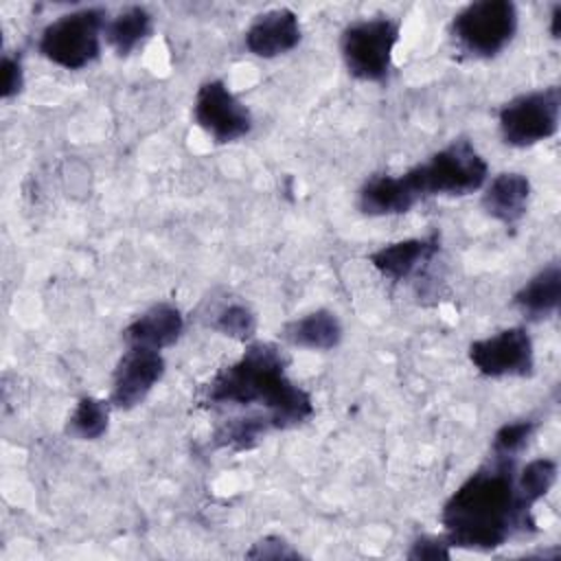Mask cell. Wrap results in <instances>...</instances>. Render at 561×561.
Returning a JSON list of instances; mask_svg holds the SVG:
<instances>
[{"instance_id": "6da1fadb", "label": "cell", "mask_w": 561, "mask_h": 561, "mask_svg": "<svg viewBox=\"0 0 561 561\" xmlns=\"http://www.w3.org/2000/svg\"><path fill=\"white\" fill-rule=\"evenodd\" d=\"M445 539L462 550L489 552L517 530L535 526L515 484V460L495 458L473 471L445 502L440 513Z\"/></svg>"}, {"instance_id": "7a4b0ae2", "label": "cell", "mask_w": 561, "mask_h": 561, "mask_svg": "<svg viewBox=\"0 0 561 561\" xmlns=\"http://www.w3.org/2000/svg\"><path fill=\"white\" fill-rule=\"evenodd\" d=\"M285 353L270 342H250L245 353L224 366L206 386V405H259L272 430H289L313 416V401L287 373Z\"/></svg>"}, {"instance_id": "3957f363", "label": "cell", "mask_w": 561, "mask_h": 561, "mask_svg": "<svg viewBox=\"0 0 561 561\" xmlns=\"http://www.w3.org/2000/svg\"><path fill=\"white\" fill-rule=\"evenodd\" d=\"M403 178L419 202L432 195L462 197L486 184L489 164L467 138H458L408 169Z\"/></svg>"}, {"instance_id": "277c9868", "label": "cell", "mask_w": 561, "mask_h": 561, "mask_svg": "<svg viewBox=\"0 0 561 561\" xmlns=\"http://www.w3.org/2000/svg\"><path fill=\"white\" fill-rule=\"evenodd\" d=\"M107 13L85 7L53 20L39 37V53L59 68L81 70L101 55Z\"/></svg>"}, {"instance_id": "5b68a950", "label": "cell", "mask_w": 561, "mask_h": 561, "mask_svg": "<svg viewBox=\"0 0 561 561\" xmlns=\"http://www.w3.org/2000/svg\"><path fill=\"white\" fill-rule=\"evenodd\" d=\"M517 22V7L511 0H478L454 15L449 31L460 50L489 59L511 44Z\"/></svg>"}, {"instance_id": "8992f818", "label": "cell", "mask_w": 561, "mask_h": 561, "mask_svg": "<svg viewBox=\"0 0 561 561\" xmlns=\"http://www.w3.org/2000/svg\"><path fill=\"white\" fill-rule=\"evenodd\" d=\"M397 42L399 24L390 18H366L348 24L340 37L346 70L359 81H383Z\"/></svg>"}, {"instance_id": "52a82bcc", "label": "cell", "mask_w": 561, "mask_h": 561, "mask_svg": "<svg viewBox=\"0 0 561 561\" xmlns=\"http://www.w3.org/2000/svg\"><path fill=\"white\" fill-rule=\"evenodd\" d=\"M561 90L548 85L519 94L504 103L497 112L500 134L511 147H533L552 138L559 129Z\"/></svg>"}, {"instance_id": "ba28073f", "label": "cell", "mask_w": 561, "mask_h": 561, "mask_svg": "<svg viewBox=\"0 0 561 561\" xmlns=\"http://www.w3.org/2000/svg\"><path fill=\"white\" fill-rule=\"evenodd\" d=\"M469 362L484 377H528L535 368V348L524 327H508L469 344Z\"/></svg>"}, {"instance_id": "9c48e42d", "label": "cell", "mask_w": 561, "mask_h": 561, "mask_svg": "<svg viewBox=\"0 0 561 561\" xmlns=\"http://www.w3.org/2000/svg\"><path fill=\"white\" fill-rule=\"evenodd\" d=\"M193 116L217 145L237 142L252 129L250 110L221 79H210L199 85L193 103Z\"/></svg>"}, {"instance_id": "30bf717a", "label": "cell", "mask_w": 561, "mask_h": 561, "mask_svg": "<svg viewBox=\"0 0 561 561\" xmlns=\"http://www.w3.org/2000/svg\"><path fill=\"white\" fill-rule=\"evenodd\" d=\"M162 375L164 359L160 351L127 346L112 373L110 403L118 410H131L140 405L153 386L162 379Z\"/></svg>"}, {"instance_id": "8fae6325", "label": "cell", "mask_w": 561, "mask_h": 561, "mask_svg": "<svg viewBox=\"0 0 561 561\" xmlns=\"http://www.w3.org/2000/svg\"><path fill=\"white\" fill-rule=\"evenodd\" d=\"M302 37L298 15L291 9H270L252 20L245 31V48L254 57L274 59L298 46Z\"/></svg>"}, {"instance_id": "7c38bea8", "label": "cell", "mask_w": 561, "mask_h": 561, "mask_svg": "<svg viewBox=\"0 0 561 561\" xmlns=\"http://www.w3.org/2000/svg\"><path fill=\"white\" fill-rule=\"evenodd\" d=\"M184 331V316L175 305L158 302L134 318L125 331L127 346H142L151 351H162L180 340Z\"/></svg>"}, {"instance_id": "4fadbf2b", "label": "cell", "mask_w": 561, "mask_h": 561, "mask_svg": "<svg viewBox=\"0 0 561 561\" xmlns=\"http://www.w3.org/2000/svg\"><path fill=\"white\" fill-rule=\"evenodd\" d=\"M438 252V237H414L388 243L370 254V265L390 280H405Z\"/></svg>"}, {"instance_id": "5bb4252c", "label": "cell", "mask_w": 561, "mask_h": 561, "mask_svg": "<svg viewBox=\"0 0 561 561\" xmlns=\"http://www.w3.org/2000/svg\"><path fill=\"white\" fill-rule=\"evenodd\" d=\"M530 202V180L517 171H504L495 175L482 193V208L489 217L504 226L517 224Z\"/></svg>"}, {"instance_id": "9a60e30c", "label": "cell", "mask_w": 561, "mask_h": 561, "mask_svg": "<svg viewBox=\"0 0 561 561\" xmlns=\"http://www.w3.org/2000/svg\"><path fill=\"white\" fill-rule=\"evenodd\" d=\"M359 210L368 217H392L412 210L419 199L410 191L403 173L399 175H373L364 182L357 197Z\"/></svg>"}, {"instance_id": "2e32d148", "label": "cell", "mask_w": 561, "mask_h": 561, "mask_svg": "<svg viewBox=\"0 0 561 561\" xmlns=\"http://www.w3.org/2000/svg\"><path fill=\"white\" fill-rule=\"evenodd\" d=\"M342 322L329 309H316L283 327V337L291 346L309 351H333L342 342Z\"/></svg>"}, {"instance_id": "e0dca14e", "label": "cell", "mask_w": 561, "mask_h": 561, "mask_svg": "<svg viewBox=\"0 0 561 561\" xmlns=\"http://www.w3.org/2000/svg\"><path fill=\"white\" fill-rule=\"evenodd\" d=\"M561 300V267L550 263L537 272L513 298V305L530 320H546L557 313Z\"/></svg>"}, {"instance_id": "ac0fdd59", "label": "cell", "mask_w": 561, "mask_h": 561, "mask_svg": "<svg viewBox=\"0 0 561 561\" xmlns=\"http://www.w3.org/2000/svg\"><path fill=\"white\" fill-rule=\"evenodd\" d=\"M153 31V18L145 7H127L105 22L103 37L116 55L125 57L134 53Z\"/></svg>"}, {"instance_id": "d6986e66", "label": "cell", "mask_w": 561, "mask_h": 561, "mask_svg": "<svg viewBox=\"0 0 561 561\" xmlns=\"http://www.w3.org/2000/svg\"><path fill=\"white\" fill-rule=\"evenodd\" d=\"M110 405H112L110 401H103L96 397H81L66 421L68 436L77 440L101 438L110 425Z\"/></svg>"}, {"instance_id": "ffe728a7", "label": "cell", "mask_w": 561, "mask_h": 561, "mask_svg": "<svg viewBox=\"0 0 561 561\" xmlns=\"http://www.w3.org/2000/svg\"><path fill=\"white\" fill-rule=\"evenodd\" d=\"M557 482V462L552 458H535L515 473V484L522 502L533 508Z\"/></svg>"}, {"instance_id": "44dd1931", "label": "cell", "mask_w": 561, "mask_h": 561, "mask_svg": "<svg viewBox=\"0 0 561 561\" xmlns=\"http://www.w3.org/2000/svg\"><path fill=\"white\" fill-rule=\"evenodd\" d=\"M537 430V421L522 419L513 423H504L491 440V456L495 458H517V454L528 445Z\"/></svg>"}, {"instance_id": "7402d4cb", "label": "cell", "mask_w": 561, "mask_h": 561, "mask_svg": "<svg viewBox=\"0 0 561 561\" xmlns=\"http://www.w3.org/2000/svg\"><path fill=\"white\" fill-rule=\"evenodd\" d=\"M215 329L232 340L250 342L256 333V318L245 305H228L215 322Z\"/></svg>"}, {"instance_id": "603a6c76", "label": "cell", "mask_w": 561, "mask_h": 561, "mask_svg": "<svg viewBox=\"0 0 561 561\" xmlns=\"http://www.w3.org/2000/svg\"><path fill=\"white\" fill-rule=\"evenodd\" d=\"M449 541L445 537H430V535H423V537H416L408 550V559H430V561H436V559H449L451 557V550H449Z\"/></svg>"}, {"instance_id": "cb8c5ba5", "label": "cell", "mask_w": 561, "mask_h": 561, "mask_svg": "<svg viewBox=\"0 0 561 561\" xmlns=\"http://www.w3.org/2000/svg\"><path fill=\"white\" fill-rule=\"evenodd\" d=\"M24 88V70H22V61L15 55L4 53L2 57V99H11L15 94H20Z\"/></svg>"}, {"instance_id": "d4e9b609", "label": "cell", "mask_w": 561, "mask_h": 561, "mask_svg": "<svg viewBox=\"0 0 561 561\" xmlns=\"http://www.w3.org/2000/svg\"><path fill=\"white\" fill-rule=\"evenodd\" d=\"M248 557H298L296 550L289 548V543H285L280 537H265L259 543H254V548L248 552Z\"/></svg>"}, {"instance_id": "484cf974", "label": "cell", "mask_w": 561, "mask_h": 561, "mask_svg": "<svg viewBox=\"0 0 561 561\" xmlns=\"http://www.w3.org/2000/svg\"><path fill=\"white\" fill-rule=\"evenodd\" d=\"M559 18H561V7L554 4L550 13V35L557 39L559 37Z\"/></svg>"}]
</instances>
